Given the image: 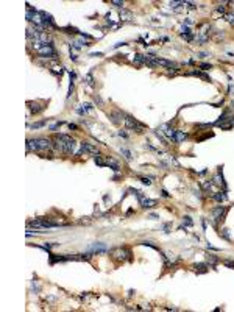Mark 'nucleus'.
Listing matches in <instances>:
<instances>
[{
	"mask_svg": "<svg viewBox=\"0 0 234 312\" xmlns=\"http://www.w3.org/2000/svg\"><path fill=\"white\" fill-rule=\"evenodd\" d=\"M208 268H209V265L208 264H203V262L194 265V270H195L197 273H206V272H208Z\"/></svg>",
	"mask_w": 234,
	"mask_h": 312,
	"instance_id": "10",
	"label": "nucleus"
},
{
	"mask_svg": "<svg viewBox=\"0 0 234 312\" xmlns=\"http://www.w3.org/2000/svg\"><path fill=\"white\" fill-rule=\"evenodd\" d=\"M142 208H145V209H151V208L158 206V200H150V198H144L141 202Z\"/></svg>",
	"mask_w": 234,
	"mask_h": 312,
	"instance_id": "9",
	"label": "nucleus"
},
{
	"mask_svg": "<svg viewBox=\"0 0 234 312\" xmlns=\"http://www.w3.org/2000/svg\"><path fill=\"white\" fill-rule=\"evenodd\" d=\"M123 120H125V125H127V128H130V130H134L136 133H142V131H144V128H145V127H144V125H141L139 122H137V120H134L133 117H130V116H125V119H123Z\"/></svg>",
	"mask_w": 234,
	"mask_h": 312,
	"instance_id": "4",
	"label": "nucleus"
},
{
	"mask_svg": "<svg viewBox=\"0 0 234 312\" xmlns=\"http://www.w3.org/2000/svg\"><path fill=\"white\" fill-rule=\"evenodd\" d=\"M119 136H122V137H128V134L123 133V131H119Z\"/></svg>",
	"mask_w": 234,
	"mask_h": 312,
	"instance_id": "35",
	"label": "nucleus"
},
{
	"mask_svg": "<svg viewBox=\"0 0 234 312\" xmlns=\"http://www.w3.org/2000/svg\"><path fill=\"white\" fill-rule=\"evenodd\" d=\"M141 181H142L144 184H147V186H150V184H151V181H150L148 178H141Z\"/></svg>",
	"mask_w": 234,
	"mask_h": 312,
	"instance_id": "33",
	"label": "nucleus"
},
{
	"mask_svg": "<svg viewBox=\"0 0 234 312\" xmlns=\"http://www.w3.org/2000/svg\"><path fill=\"white\" fill-rule=\"evenodd\" d=\"M120 151H122L123 155H125V158H127V159H131V158H133V156H131V153H130V151H128L127 148H122Z\"/></svg>",
	"mask_w": 234,
	"mask_h": 312,
	"instance_id": "22",
	"label": "nucleus"
},
{
	"mask_svg": "<svg viewBox=\"0 0 234 312\" xmlns=\"http://www.w3.org/2000/svg\"><path fill=\"white\" fill-rule=\"evenodd\" d=\"M226 20L231 24V25H234V14L231 13V14H226Z\"/></svg>",
	"mask_w": 234,
	"mask_h": 312,
	"instance_id": "23",
	"label": "nucleus"
},
{
	"mask_svg": "<svg viewBox=\"0 0 234 312\" xmlns=\"http://www.w3.org/2000/svg\"><path fill=\"white\" fill-rule=\"evenodd\" d=\"M111 3H113L114 6H117V8H122V6H123V2H120V0H113Z\"/></svg>",
	"mask_w": 234,
	"mask_h": 312,
	"instance_id": "24",
	"label": "nucleus"
},
{
	"mask_svg": "<svg viewBox=\"0 0 234 312\" xmlns=\"http://www.w3.org/2000/svg\"><path fill=\"white\" fill-rule=\"evenodd\" d=\"M220 236H223L225 239H228V240H230V233H228V230H223L222 233H220Z\"/></svg>",
	"mask_w": 234,
	"mask_h": 312,
	"instance_id": "29",
	"label": "nucleus"
},
{
	"mask_svg": "<svg viewBox=\"0 0 234 312\" xmlns=\"http://www.w3.org/2000/svg\"><path fill=\"white\" fill-rule=\"evenodd\" d=\"M111 256L116 261L123 262V261L131 259V251H130V248H127V247H117V248H114L111 251Z\"/></svg>",
	"mask_w": 234,
	"mask_h": 312,
	"instance_id": "3",
	"label": "nucleus"
},
{
	"mask_svg": "<svg viewBox=\"0 0 234 312\" xmlns=\"http://www.w3.org/2000/svg\"><path fill=\"white\" fill-rule=\"evenodd\" d=\"M94 161H95V164H97V165H100V167H105V165H106V162L103 161V159H101L100 156H95V158H94Z\"/></svg>",
	"mask_w": 234,
	"mask_h": 312,
	"instance_id": "19",
	"label": "nucleus"
},
{
	"mask_svg": "<svg viewBox=\"0 0 234 312\" xmlns=\"http://www.w3.org/2000/svg\"><path fill=\"white\" fill-rule=\"evenodd\" d=\"M27 105H28V108H30V111H31L33 114H38V113H41V111L44 109V106H42V108H39L38 103H33V102H28Z\"/></svg>",
	"mask_w": 234,
	"mask_h": 312,
	"instance_id": "11",
	"label": "nucleus"
},
{
	"mask_svg": "<svg viewBox=\"0 0 234 312\" xmlns=\"http://www.w3.org/2000/svg\"><path fill=\"white\" fill-rule=\"evenodd\" d=\"M134 62H136V64H144V62H145V56L141 55V53L134 55Z\"/></svg>",
	"mask_w": 234,
	"mask_h": 312,
	"instance_id": "18",
	"label": "nucleus"
},
{
	"mask_svg": "<svg viewBox=\"0 0 234 312\" xmlns=\"http://www.w3.org/2000/svg\"><path fill=\"white\" fill-rule=\"evenodd\" d=\"M186 137H187V134L184 133V131H176V134H175V141L176 142H183Z\"/></svg>",
	"mask_w": 234,
	"mask_h": 312,
	"instance_id": "15",
	"label": "nucleus"
},
{
	"mask_svg": "<svg viewBox=\"0 0 234 312\" xmlns=\"http://www.w3.org/2000/svg\"><path fill=\"white\" fill-rule=\"evenodd\" d=\"M183 222H184V225H186V226H192V220H190V217H187V216H186Z\"/></svg>",
	"mask_w": 234,
	"mask_h": 312,
	"instance_id": "25",
	"label": "nucleus"
},
{
	"mask_svg": "<svg viewBox=\"0 0 234 312\" xmlns=\"http://www.w3.org/2000/svg\"><path fill=\"white\" fill-rule=\"evenodd\" d=\"M106 165H109V167H113L114 172H119L120 167H119V164H117L116 161H113V159H109V161H106Z\"/></svg>",
	"mask_w": 234,
	"mask_h": 312,
	"instance_id": "17",
	"label": "nucleus"
},
{
	"mask_svg": "<svg viewBox=\"0 0 234 312\" xmlns=\"http://www.w3.org/2000/svg\"><path fill=\"white\" fill-rule=\"evenodd\" d=\"M214 198L217 200V202L222 203V202H225V200H226V193L225 192H217V193H214Z\"/></svg>",
	"mask_w": 234,
	"mask_h": 312,
	"instance_id": "16",
	"label": "nucleus"
},
{
	"mask_svg": "<svg viewBox=\"0 0 234 312\" xmlns=\"http://www.w3.org/2000/svg\"><path fill=\"white\" fill-rule=\"evenodd\" d=\"M86 83H87L89 86H94V78H92V75H91V73H87V75H86Z\"/></svg>",
	"mask_w": 234,
	"mask_h": 312,
	"instance_id": "21",
	"label": "nucleus"
},
{
	"mask_svg": "<svg viewBox=\"0 0 234 312\" xmlns=\"http://www.w3.org/2000/svg\"><path fill=\"white\" fill-rule=\"evenodd\" d=\"M84 151H87V153H94V155H98L97 147H94V145L89 144V142H83V144H81V150L78 151V155L84 153Z\"/></svg>",
	"mask_w": 234,
	"mask_h": 312,
	"instance_id": "8",
	"label": "nucleus"
},
{
	"mask_svg": "<svg viewBox=\"0 0 234 312\" xmlns=\"http://www.w3.org/2000/svg\"><path fill=\"white\" fill-rule=\"evenodd\" d=\"M38 53L41 55V56H45V58H55V56H56V52H55L52 42L47 44V45H44V47H41L39 50H38Z\"/></svg>",
	"mask_w": 234,
	"mask_h": 312,
	"instance_id": "5",
	"label": "nucleus"
},
{
	"mask_svg": "<svg viewBox=\"0 0 234 312\" xmlns=\"http://www.w3.org/2000/svg\"><path fill=\"white\" fill-rule=\"evenodd\" d=\"M233 108H234V102H233Z\"/></svg>",
	"mask_w": 234,
	"mask_h": 312,
	"instance_id": "37",
	"label": "nucleus"
},
{
	"mask_svg": "<svg viewBox=\"0 0 234 312\" xmlns=\"http://www.w3.org/2000/svg\"><path fill=\"white\" fill-rule=\"evenodd\" d=\"M206 261H208V264H209L211 267H214L217 262H218V258H217L215 254H208V256H206Z\"/></svg>",
	"mask_w": 234,
	"mask_h": 312,
	"instance_id": "13",
	"label": "nucleus"
},
{
	"mask_svg": "<svg viewBox=\"0 0 234 312\" xmlns=\"http://www.w3.org/2000/svg\"><path fill=\"white\" fill-rule=\"evenodd\" d=\"M52 148V141L44 139V137H34V139H27V150H34V151H42Z\"/></svg>",
	"mask_w": 234,
	"mask_h": 312,
	"instance_id": "2",
	"label": "nucleus"
},
{
	"mask_svg": "<svg viewBox=\"0 0 234 312\" xmlns=\"http://www.w3.org/2000/svg\"><path fill=\"white\" fill-rule=\"evenodd\" d=\"M131 17H133L131 11H127V10L122 8V11H120V20H130Z\"/></svg>",
	"mask_w": 234,
	"mask_h": 312,
	"instance_id": "14",
	"label": "nucleus"
},
{
	"mask_svg": "<svg viewBox=\"0 0 234 312\" xmlns=\"http://www.w3.org/2000/svg\"><path fill=\"white\" fill-rule=\"evenodd\" d=\"M69 128H70V130H78V127L75 123H69Z\"/></svg>",
	"mask_w": 234,
	"mask_h": 312,
	"instance_id": "34",
	"label": "nucleus"
},
{
	"mask_svg": "<svg viewBox=\"0 0 234 312\" xmlns=\"http://www.w3.org/2000/svg\"><path fill=\"white\" fill-rule=\"evenodd\" d=\"M63 123H64V122H58V123H55V125H52V127H50V130H56V128H59Z\"/></svg>",
	"mask_w": 234,
	"mask_h": 312,
	"instance_id": "32",
	"label": "nucleus"
},
{
	"mask_svg": "<svg viewBox=\"0 0 234 312\" xmlns=\"http://www.w3.org/2000/svg\"><path fill=\"white\" fill-rule=\"evenodd\" d=\"M187 75H195V77H200V78H203V80H206V81H211V78L208 77V75H204V73L200 72V70H190V72H187Z\"/></svg>",
	"mask_w": 234,
	"mask_h": 312,
	"instance_id": "12",
	"label": "nucleus"
},
{
	"mask_svg": "<svg viewBox=\"0 0 234 312\" xmlns=\"http://www.w3.org/2000/svg\"><path fill=\"white\" fill-rule=\"evenodd\" d=\"M73 92V81L70 83V86H69V94H67V99H70V95Z\"/></svg>",
	"mask_w": 234,
	"mask_h": 312,
	"instance_id": "30",
	"label": "nucleus"
},
{
	"mask_svg": "<svg viewBox=\"0 0 234 312\" xmlns=\"http://www.w3.org/2000/svg\"><path fill=\"white\" fill-rule=\"evenodd\" d=\"M217 11H218V13H225V8H223V6H218Z\"/></svg>",
	"mask_w": 234,
	"mask_h": 312,
	"instance_id": "36",
	"label": "nucleus"
},
{
	"mask_svg": "<svg viewBox=\"0 0 234 312\" xmlns=\"http://www.w3.org/2000/svg\"><path fill=\"white\" fill-rule=\"evenodd\" d=\"M89 250H91L92 253H95V254H101V253H106L108 251L106 245L101 244V242H95V244H92L91 247H89Z\"/></svg>",
	"mask_w": 234,
	"mask_h": 312,
	"instance_id": "7",
	"label": "nucleus"
},
{
	"mask_svg": "<svg viewBox=\"0 0 234 312\" xmlns=\"http://www.w3.org/2000/svg\"><path fill=\"white\" fill-rule=\"evenodd\" d=\"M44 125H47V120H42V122H36V123L30 125V127H31V128H42Z\"/></svg>",
	"mask_w": 234,
	"mask_h": 312,
	"instance_id": "20",
	"label": "nucleus"
},
{
	"mask_svg": "<svg viewBox=\"0 0 234 312\" xmlns=\"http://www.w3.org/2000/svg\"><path fill=\"white\" fill-rule=\"evenodd\" d=\"M162 228H164V233H167V234H169V233H170V228H172V225H170V223H166V225H164Z\"/></svg>",
	"mask_w": 234,
	"mask_h": 312,
	"instance_id": "31",
	"label": "nucleus"
},
{
	"mask_svg": "<svg viewBox=\"0 0 234 312\" xmlns=\"http://www.w3.org/2000/svg\"><path fill=\"white\" fill-rule=\"evenodd\" d=\"M200 67L203 69V70H208V69H211V64H208V62H201Z\"/></svg>",
	"mask_w": 234,
	"mask_h": 312,
	"instance_id": "28",
	"label": "nucleus"
},
{
	"mask_svg": "<svg viewBox=\"0 0 234 312\" xmlns=\"http://www.w3.org/2000/svg\"><path fill=\"white\" fill-rule=\"evenodd\" d=\"M75 145H77L75 139H72V137L67 136V134H55L53 136V147L56 150H59L61 153H67V155L73 153Z\"/></svg>",
	"mask_w": 234,
	"mask_h": 312,
	"instance_id": "1",
	"label": "nucleus"
},
{
	"mask_svg": "<svg viewBox=\"0 0 234 312\" xmlns=\"http://www.w3.org/2000/svg\"><path fill=\"white\" fill-rule=\"evenodd\" d=\"M223 264L226 267H230V268H234V261H228V259H226V261H223Z\"/></svg>",
	"mask_w": 234,
	"mask_h": 312,
	"instance_id": "26",
	"label": "nucleus"
},
{
	"mask_svg": "<svg viewBox=\"0 0 234 312\" xmlns=\"http://www.w3.org/2000/svg\"><path fill=\"white\" fill-rule=\"evenodd\" d=\"M142 245H145V247H151L153 250H159V248H158L156 245H153V244H151V242H142Z\"/></svg>",
	"mask_w": 234,
	"mask_h": 312,
	"instance_id": "27",
	"label": "nucleus"
},
{
	"mask_svg": "<svg viewBox=\"0 0 234 312\" xmlns=\"http://www.w3.org/2000/svg\"><path fill=\"white\" fill-rule=\"evenodd\" d=\"M230 208L228 206H217L212 209V214H214V219L218 220V222H223L225 220V216H226V212H228Z\"/></svg>",
	"mask_w": 234,
	"mask_h": 312,
	"instance_id": "6",
	"label": "nucleus"
}]
</instances>
